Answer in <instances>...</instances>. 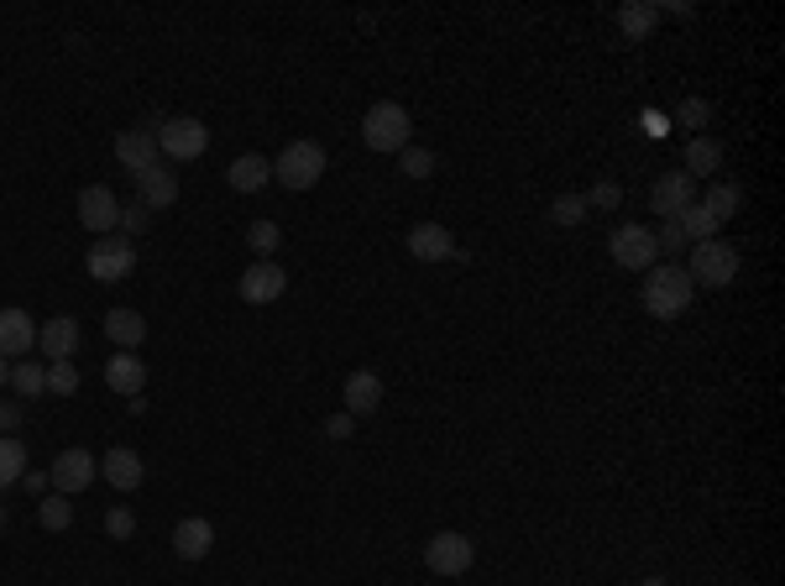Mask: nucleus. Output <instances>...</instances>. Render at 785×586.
Wrapping results in <instances>:
<instances>
[{"label":"nucleus","instance_id":"nucleus-1","mask_svg":"<svg viewBox=\"0 0 785 586\" xmlns=\"http://www.w3.org/2000/svg\"><path fill=\"white\" fill-rule=\"evenodd\" d=\"M691 299H697V284L681 263H655L645 273V309L655 320H681Z\"/></svg>","mask_w":785,"mask_h":586},{"label":"nucleus","instance_id":"nucleus-2","mask_svg":"<svg viewBox=\"0 0 785 586\" xmlns=\"http://www.w3.org/2000/svg\"><path fill=\"white\" fill-rule=\"evenodd\" d=\"M686 273H691V284L697 288H728L739 278V246L733 242H697L686 252Z\"/></svg>","mask_w":785,"mask_h":586},{"label":"nucleus","instance_id":"nucleus-3","mask_svg":"<svg viewBox=\"0 0 785 586\" xmlns=\"http://www.w3.org/2000/svg\"><path fill=\"white\" fill-rule=\"evenodd\" d=\"M409 131H414V121H409V110H403L399 100H378L362 116V142L372 147V152H403V147H409Z\"/></svg>","mask_w":785,"mask_h":586},{"label":"nucleus","instance_id":"nucleus-4","mask_svg":"<svg viewBox=\"0 0 785 586\" xmlns=\"http://www.w3.org/2000/svg\"><path fill=\"white\" fill-rule=\"evenodd\" d=\"M325 173V147L320 142H288L273 162V179L288 189V194H304V189H315Z\"/></svg>","mask_w":785,"mask_h":586},{"label":"nucleus","instance_id":"nucleus-5","mask_svg":"<svg viewBox=\"0 0 785 586\" xmlns=\"http://www.w3.org/2000/svg\"><path fill=\"white\" fill-rule=\"evenodd\" d=\"M131 267H137V252H131V236H121V231L100 236L84 252V273L95 284H121V278H131Z\"/></svg>","mask_w":785,"mask_h":586},{"label":"nucleus","instance_id":"nucleus-6","mask_svg":"<svg viewBox=\"0 0 785 586\" xmlns=\"http://www.w3.org/2000/svg\"><path fill=\"white\" fill-rule=\"evenodd\" d=\"M607 252H613V263L624 267V273H649V267L660 263V246H655V231L639 221L618 225L613 236H607Z\"/></svg>","mask_w":785,"mask_h":586},{"label":"nucleus","instance_id":"nucleus-7","mask_svg":"<svg viewBox=\"0 0 785 586\" xmlns=\"http://www.w3.org/2000/svg\"><path fill=\"white\" fill-rule=\"evenodd\" d=\"M210 147V126H200L194 116H173V121H158V152L173 162H194L204 158Z\"/></svg>","mask_w":785,"mask_h":586},{"label":"nucleus","instance_id":"nucleus-8","mask_svg":"<svg viewBox=\"0 0 785 586\" xmlns=\"http://www.w3.org/2000/svg\"><path fill=\"white\" fill-rule=\"evenodd\" d=\"M477 561V545L466 540L462 529H441L429 545H424V566L435 571V576H466Z\"/></svg>","mask_w":785,"mask_h":586},{"label":"nucleus","instance_id":"nucleus-9","mask_svg":"<svg viewBox=\"0 0 785 586\" xmlns=\"http://www.w3.org/2000/svg\"><path fill=\"white\" fill-rule=\"evenodd\" d=\"M47 477H53V492H63V498H74V492H84V487L100 477V456H89L84 445H68L59 461L47 466Z\"/></svg>","mask_w":785,"mask_h":586},{"label":"nucleus","instance_id":"nucleus-10","mask_svg":"<svg viewBox=\"0 0 785 586\" xmlns=\"http://www.w3.org/2000/svg\"><path fill=\"white\" fill-rule=\"evenodd\" d=\"M691 204H697V183L686 179L681 168H676V173H660L655 189H649V210H655L660 221H681Z\"/></svg>","mask_w":785,"mask_h":586},{"label":"nucleus","instance_id":"nucleus-11","mask_svg":"<svg viewBox=\"0 0 785 586\" xmlns=\"http://www.w3.org/2000/svg\"><path fill=\"white\" fill-rule=\"evenodd\" d=\"M79 221H84V231L110 236V231L121 225V200H116V189H105V183L79 189Z\"/></svg>","mask_w":785,"mask_h":586},{"label":"nucleus","instance_id":"nucleus-12","mask_svg":"<svg viewBox=\"0 0 785 586\" xmlns=\"http://www.w3.org/2000/svg\"><path fill=\"white\" fill-rule=\"evenodd\" d=\"M409 252H414L420 263H466V252L456 246V236L435 221H420L409 231Z\"/></svg>","mask_w":785,"mask_h":586},{"label":"nucleus","instance_id":"nucleus-13","mask_svg":"<svg viewBox=\"0 0 785 586\" xmlns=\"http://www.w3.org/2000/svg\"><path fill=\"white\" fill-rule=\"evenodd\" d=\"M38 351V324L26 309H0V356L6 362H26Z\"/></svg>","mask_w":785,"mask_h":586},{"label":"nucleus","instance_id":"nucleus-14","mask_svg":"<svg viewBox=\"0 0 785 586\" xmlns=\"http://www.w3.org/2000/svg\"><path fill=\"white\" fill-rule=\"evenodd\" d=\"M116 158H121V168L137 179V173H147V168H158L162 152H158V126H137V131H121L116 137Z\"/></svg>","mask_w":785,"mask_h":586},{"label":"nucleus","instance_id":"nucleus-15","mask_svg":"<svg viewBox=\"0 0 785 586\" xmlns=\"http://www.w3.org/2000/svg\"><path fill=\"white\" fill-rule=\"evenodd\" d=\"M79 341H84V330H79V320H68V315H59V320H47L38 330L42 362H74Z\"/></svg>","mask_w":785,"mask_h":586},{"label":"nucleus","instance_id":"nucleus-16","mask_svg":"<svg viewBox=\"0 0 785 586\" xmlns=\"http://www.w3.org/2000/svg\"><path fill=\"white\" fill-rule=\"evenodd\" d=\"M283 288H288V273H283L273 257H267V263H252L242 273V299L246 303H273V299H283Z\"/></svg>","mask_w":785,"mask_h":586},{"label":"nucleus","instance_id":"nucleus-17","mask_svg":"<svg viewBox=\"0 0 785 586\" xmlns=\"http://www.w3.org/2000/svg\"><path fill=\"white\" fill-rule=\"evenodd\" d=\"M383 404V377L372 372V366H357L351 377H346V414L351 419H367V414H378Z\"/></svg>","mask_w":785,"mask_h":586},{"label":"nucleus","instance_id":"nucleus-18","mask_svg":"<svg viewBox=\"0 0 785 586\" xmlns=\"http://www.w3.org/2000/svg\"><path fill=\"white\" fill-rule=\"evenodd\" d=\"M137 200L147 204V210H173L179 204V173L173 168H147V173H137Z\"/></svg>","mask_w":785,"mask_h":586},{"label":"nucleus","instance_id":"nucleus-19","mask_svg":"<svg viewBox=\"0 0 785 586\" xmlns=\"http://www.w3.org/2000/svg\"><path fill=\"white\" fill-rule=\"evenodd\" d=\"M100 471H105V482L116 487V492H137L141 477H147V466H141L137 450H126V445H116V450H105L100 456Z\"/></svg>","mask_w":785,"mask_h":586},{"label":"nucleus","instance_id":"nucleus-20","mask_svg":"<svg viewBox=\"0 0 785 586\" xmlns=\"http://www.w3.org/2000/svg\"><path fill=\"white\" fill-rule=\"evenodd\" d=\"M105 383L116 387V393H126V398H137L141 387H147V366H141L137 351H116V356L105 362Z\"/></svg>","mask_w":785,"mask_h":586},{"label":"nucleus","instance_id":"nucleus-21","mask_svg":"<svg viewBox=\"0 0 785 586\" xmlns=\"http://www.w3.org/2000/svg\"><path fill=\"white\" fill-rule=\"evenodd\" d=\"M225 183H231L236 194H257L262 183H273V162L262 158V152H242V158L225 168Z\"/></svg>","mask_w":785,"mask_h":586},{"label":"nucleus","instance_id":"nucleus-22","mask_svg":"<svg viewBox=\"0 0 785 586\" xmlns=\"http://www.w3.org/2000/svg\"><path fill=\"white\" fill-rule=\"evenodd\" d=\"M173 550H179L183 561H204L210 550H215V524L210 519H183L173 529Z\"/></svg>","mask_w":785,"mask_h":586},{"label":"nucleus","instance_id":"nucleus-23","mask_svg":"<svg viewBox=\"0 0 785 586\" xmlns=\"http://www.w3.org/2000/svg\"><path fill=\"white\" fill-rule=\"evenodd\" d=\"M718 168H723V142H718V137H691V142H686V168H681V173L691 183L712 179Z\"/></svg>","mask_w":785,"mask_h":586},{"label":"nucleus","instance_id":"nucleus-24","mask_svg":"<svg viewBox=\"0 0 785 586\" xmlns=\"http://www.w3.org/2000/svg\"><path fill=\"white\" fill-rule=\"evenodd\" d=\"M105 341L121 345V351H137L147 341V320H141L137 309H110L105 315Z\"/></svg>","mask_w":785,"mask_h":586},{"label":"nucleus","instance_id":"nucleus-25","mask_svg":"<svg viewBox=\"0 0 785 586\" xmlns=\"http://www.w3.org/2000/svg\"><path fill=\"white\" fill-rule=\"evenodd\" d=\"M697 204H702V210H712L718 221H733V215H739V204H744V189H739V183H728V179H712V183H707V194Z\"/></svg>","mask_w":785,"mask_h":586},{"label":"nucleus","instance_id":"nucleus-26","mask_svg":"<svg viewBox=\"0 0 785 586\" xmlns=\"http://www.w3.org/2000/svg\"><path fill=\"white\" fill-rule=\"evenodd\" d=\"M618 26L628 32V42L649 38V32L660 26V6H645V0H628L624 11H618Z\"/></svg>","mask_w":785,"mask_h":586},{"label":"nucleus","instance_id":"nucleus-27","mask_svg":"<svg viewBox=\"0 0 785 586\" xmlns=\"http://www.w3.org/2000/svg\"><path fill=\"white\" fill-rule=\"evenodd\" d=\"M676 225H681L686 246H697V242H718V231H723V221H718L712 210H702V204H691V210H686V215H681Z\"/></svg>","mask_w":785,"mask_h":586},{"label":"nucleus","instance_id":"nucleus-28","mask_svg":"<svg viewBox=\"0 0 785 586\" xmlns=\"http://www.w3.org/2000/svg\"><path fill=\"white\" fill-rule=\"evenodd\" d=\"M21 471H26V445H21L17 435H0V492L17 487Z\"/></svg>","mask_w":785,"mask_h":586},{"label":"nucleus","instance_id":"nucleus-29","mask_svg":"<svg viewBox=\"0 0 785 586\" xmlns=\"http://www.w3.org/2000/svg\"><path fill=\"white\" fill-rule=\"evenodd\" d=\"M38 524L47 529V534H63V529L74 524V503H68L63 492H47V498L38 503Z\"/></svg>","mask_w":785,"mask_h":586},{"label":"nucleus","instance_id":"nucleus-30","mask_svg":"<svg viewBox=\"0 0 785 586\" xmlns=\"http://www.w3.org/2000/svg\"><path fill=\"white\" fill-rule=\"evenodd\" d=\"M11 387H17L21 398H38V393H47V366H38V362L11 366Z\"/></svg>","mask_w":785,"mask_h":586},{"label":"nucleus","instance_id":"nucleus-31","mask_svg":"<svg viewBox=\"0 0 785 586\" xmlns=\"http://www.w3.org/2000/svg\"><path fill=\"white\" fill-rule=\"evenodd\" d=\"M47 393H53V398H74V393H79V366L47 362Z\"/></svg>","mask_w":785,"mask_h":586},{"label":"nucleus","instance_id":"nucleus-32","mask_svg":"<svg viewBox=\"0 0 785 586\" xmlns=\"http://www.w3.org/2000/svg\"><path fill=\"white\" fill-rule=\"evenodd\" d=\"M278 242H283V231L273 221H252V225H246V246L257 252V263H267V252H278Z\"/></svg>","mask_w":785,"mask_h":586},{"label":"nucleus","instance_id":"nucleus-33","mask_svg":"<svg viewBox=\"0 0 785 586\" xmlns=\"http://www.w3.org/2000/svg\"><path fill=\"white\" fill-rule=\"evenodd\" d=\"M586 215H592V210H586L582 194H555V200H550V221L555 225H582Z\"/></svg>","mask_w":785,"mask_h":586},{"label":"nucleus","instance_id":"nucleus-34","mask_svg":"<svg viewBox=\"0 0 785 586\" xmlns=\"http://www.w3.org/2000/svg\"><path fill=\"white\" fill-rule=\"evenodd\" d=\"M399 168L409 173V179H429V173H435V152H429V147H403Z\"/></svg>","mask_w":785,"mask_h":586},{"label":"nucleus","instance_id":"nucleus-35","mask_svg":"<svg viewBox=\"0 0 785 586\" xmlns=\"http://www.w3.org/2000/svg\"><path fill=\"white\" fill-rule=\"evenodd\" d=\"M582 200H586V210H618V204H624V183L603 179V183H592Z\"/></svg>","mask_w":785,"mask_h":586},{"label":"nucleus","instance_id":"nucleus-36","mask_svg":"<svg viewBox=\"0 0 785 586\" xmlns=\"http://www.w3.org/2000/svg\"><path fill=\"white\" fill-rule=\"evenodd\" d=\"M676 121H681V126H691V131L702 137V126L712 121V105H707V100H697V95H691V100H681V105H676Z\"/></svg>","mask_w":785,"mask_h":586},{"label":"nucleus","instance_id":"nucleus-37","mask_svg":"<svg viewBox=\"0 0 785 586\" xmlns=\"http://www.w3.org/2000/svg\"><path fill=\"white\" fill-rule=\"evenodd\" d=\"M105 534H110V540H131V534H137V513H131V508H110V513H105Z\"/></svg>","mask_w":785,"mask_h":586},{"label":"nucleus","instance_id":"nucleus-38","mask_svg":"<svg viewBox=\"0 0 785 586\" xmlns=\"http://www.w3.org/2000/svg\"><path fill=\"white\" fill-rule=\"evenodd\" d=\"M152 225V210L141 200H131V204H121V236H137V231H147Z\"/></svg>","mask_w":785,"mask_h":586},{"label":"nucleus","instance_id":"nucleus-39","mask_svg":"<svg viewBox=\"0 0 785 586\" xmlns=\"http://www.w3.org/2000/svg\"><path fill=\"white\" fill-rule=\"evenodd\" d=\"M655 246H660V252H686L681 225H676V221H660V231H655Z\"/></svg>","mask_w":785,"mask_h":586},{"label":"nucleus","instance_id":"nucleus-40","mask_svg":"<svg viewBox=\"0 0 785 586\" xmlns=\"http://www.w3.org/2000/svg\"><path fill=\"white\" fill-rule=\"evenodd\" d=\"M351 429H357V419H351V414H330V419H325V435H330V440H346Z\"/></svg>","mask_w":785,"mask_h":586},{"label":"nucleus","instance_id":"nucleus-41","mask_svg":"<svg viewBox=\"0 0 785 586\" xmlns=\"http://www.w3.org/2000/svg\"><path fill=\"white\" fill-rule=\"evenodd\" d=\"M21 419H26V414H21V404H0V435H17Z\"/></svg>","mask_w":785,"mask_h":586},{"label":"nucleus","instance_id":"nucleus-42","mask_svg":"<svg viewBox=\"0 0 785 586\" xmlns=\"http://www.w3.org/2000/svg\"><path fill=\"white\" fill-rule=\"evenodd\" d=\"M21 487H26V492H47V487H53V477H47V471H32V466H26V471H21Z\"/></svg>","mask_w":785,"mask_h":586},{"label":"nucleus","instance_id":"nucleus-43","mask_svg":"<svg viewBox=\"0 0 785 586\" xmlns=\"http://www.w3.org/2000/svg\"><path fill=\"white\" fill-rule=\"evenodd\" d=\"M11 383V362H6V356H0V387Z\"/></svg>","mask_w":785,"mask_h":586},{"label":"nucleus","instance_id":"nucleus-44","mask_svg":"<svg viewBox=\"0 0 785 586\" xmlns=\"http://www.w3.org/2000/svg\"><path fill=\"white\" fill-rule=\"evenodd\" d=\"M639 586H670V582H665V576H645V582H639Z\"/></svg>","mask_w":785,"mask_h":586},{"label":"nucleus","instance_id":"nucleus-45","mask_svg":"<svg viewBox=\"0 0 785 586\" xmlns=\"http://www.w3.org/2000/svg\"><path fill=\"white\" fill-rule=\"evenodd\" d=\"M0 529H6V503H0Z\"/></svg>","mask_w":785,"mask_h":586}]
</instances>
